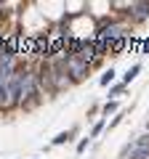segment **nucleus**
<instances>
[{"label":"nucleus","mask_w":149,"mask_h":159,"mask_svg":"<svg viewBox=\"0 0 149 159\" xmlns=\"http://www.w3.org/2000/svg\"><path fill=\"white\" fill-rule=\"evenodd\" d=\"M125 154L131 159H149V135H141L125 148Z\"/></svg>","instance_id":"nucleus-1"},{"label":"nucleus","mask_w":149,"mask_h":159,"mask_svg":"<svg viewBox=\"0 0 149 159\" xmlns=\"http://www.w3.org/2000/svg\"><path fill=\"white\" fill-rule=\"evenodd\" d=\"M67 69H69V74H72L74 80H83L85 72H88V64L83 61V58H77V56H69L67 58Z\"/></svg>","instance_id":"nucleus-2"},{"label":"nucleus","mask_w":149,"mask_h":159,"mask_svg":"<svg viewBox=\"0 0 149 159\" xmlns=\"http://www.w3.org/2000/svg\"><path fill=\"white\" fill-rule=\"evenodd\" d=\"M22 101V74H13L8 80V103Z\"/></svg>","instance_id":"nucleus-3"},{"label":"nucleus","mask_w":149,"mask_h":159,"mask_svg":"<svg viewBox=\"0 0 149 159\" xmlns=\"http://www.w3.org/2000/svg\"><path fill=\"white\" fill-rule=\"evenodd\" d=\"M32 93H35V74L24 72V74H22V98L32 96Z\"/></svg>","instance_id":"nucleus-4"},{"label":"nucleus","mask_w":149,"mask_h":159,"mask_svg":"<svg viewBox=\"0 0 149 159\" xmlns=\"http://www.w3.org/2000/svg\"><path fill=\"white\" fill-rule=\"evenodd\" d=\"M96 56V45H93V43H83L80 45V51H77V58H83V61H91V58Z\"/></svg>","instance_id":"nucleus-5"},{"label":"nucleus","mask_w":149,"mask_h":159,"mask_svg":"<svg viewBox=\"0 0 149 159\" xmlns=\"http://www.w3.org/2000/svg\"><path fill=\"white\" fill-rule=\"evenodd\" d=\"M48 51H51V45H48L46 40H35V53H37V56H48Z\"/></svg>","instance_id":"nucleus-6"},{"label":"nucleus","mask_w":149,"mask_h":159,"mask_svg":"<svg viewBox=\"0 0 149 159\" xmlns=\"http://www.w3.org/2000/svg\"><path fill=\"white\" fill-rule=\"evenodd\" d=\"M133 11H136L138 19H144V16L149 13V3H136V6H133Z\"/></svg>","instance_id":"nucleus-7"},{"label":"nucleus","mask_w":149,"mask_h":159,"mask_svg":"<svg viewBox=\"0 0 149 159\" xmlns=\"http://www.w3.org/2000/svg\"><path fill=\"white\" fill-rule=\"evenodd\" d=\"M138 72H141V66H138V64H136V66H131V69H128V74H125V82H131Z\"/></svg>","instance_id":"nucleus-8"},{"label":"nucleus","mask_w":149,"mask_h":159,"mask_svg":"<svg viewBox=\"0 0 149 159\" xmlns=\"http://www.w3.org/2000/svg\"><path fill=\"white\" fill-rule=\"evenodd\" d=\"M112 80H115V72L109 69V72H104V74H101V85H109Z\"/></svg>","instance_id":"nucleus-9"},{"label":"nucleus","mask_w":149,"mask_h":159,"mask_svg":"<svg viewBox=\"0 0 149 159\" xmlns=\"http://www.w3.org/2000/svg\"><path fill=\"white\" fill-rule=\"evenodd\" d=\"M64 141H69V133H59V135L53 138V143H64Z\"/></svg>","instance_id":"nucleus-10"},{"label":"nucleus","mask_w":149,"mask_h":159,"mask_svg":"<svg viewBox=\"0 0 149 159\" xmlns=\"http://www.w3.org/2000/svg\"><path fill=\"white\" fill-rule=\"evenodd\" d=\"M123 48H125V40H115L112 43V51H123Z\"/></svg>","instance_id":"nucleus-11"},{"label":"nucleus","mask_w":149,"mask_h":159,"mask_svg":"<svg viewBox=\"0 0 149 159\" xmlns=\"http://www.w3.org/2000/svg\"><path fill=\"white\" fill-rule=\"evenodd\" d=\"M141 53H149V40H144V45H141Z\"/></svg>","instance_id":"nucleus-12"}]
</instances>
